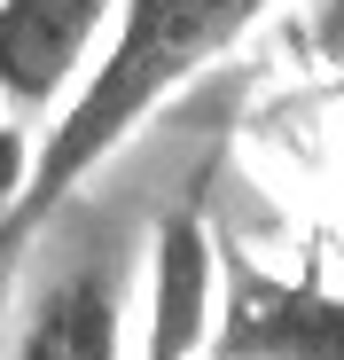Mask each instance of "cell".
<instances>
[{
    "instance_id": "obj_3",
    "label": "cell",
    "mask_w": 344,
    "mask_h": 360,
    "mask_svg": "<svg viewBox=\"0 0 344 360\" xmlns=\"http://www.w3.org/2000/svg\"><path fill=\"white\" fill-rule=\"evenodd\" d=\"M110 8L118 0H0V102L63 110L110 32Z\"/></svg>"
},
{
    "instance_id": "obj_7",
    "label": "cell",
    "mask_w": 344,
    "mask_h": 360,
    "mask_svg": "<svg viewBox=\"0 0 344 360\" xmlns=\"http://www.w3.org/2000/svg\"><path fill=\"white\" fill-rule=\"evenodd\" d=\"M313 32H321V47L344 63V0H313Z\"/></svg>"
},
{
    "instance_id": "obj_4",
    "label": "cell",
    "mask_w": 344,
    "mask_h": 360,
    "mask_svg": "<svg viewBox=\"0 0 344 360\" xmlns=\"http://www.w3.org/2000/svg\"><path fill=\"white\" fill-rule=\"evenodd\" d=\"M211 282H219V235L188 196L149 235V337L141 360H196L211 329Z\"/></svg>"
},
{
    "instance_id": "obj_2",
    "label": "cell",
    "mask_w": 344,
    "mask_h": 360,
    "mask_svg": "<svg viewBox=\"0 0 344 360\" xmlns=\"http://www.w3.org/2000/svg\"><path fill=\"white\" fill-rule=\"evenodd\" d=\"M196 360H344V290L321 274H274L243 243H219Z\"/></svg>"
},
{
    "instance_id": "obj_5",
    "label": "cell",
    "mask_w": 344,
    "mask_h": 360,
    "mask_svg": "<svg viewBox=\"0 0 344 360\" xmlns=\"http://www.w3.org/2000/svg\"><path fill=\"white\" fill-rule=\"evenodd\" d=\"M8 360H126V282L118 259H79L63 266L32 314L16 321Z\"/></svg>"
},
{
    "instance_id": "obj_1",
    "label": "cell",
    "mask_w": 344,
    "mask_h": 360,
    "mask_svg": "<svg viewBox=\"0 0 344 360\" xmlns=\"http://www.w3.org/2000/svg\"><path fill=\"white\" fill-rule=\"evenodd\" d=\"M266 8L274 0H118V8H110L102 55L63 94L55 126L32 141L24 188H16L8 219H0V282H8V266L39 243V227L63 212L196 71H211Z\"/></svg>"
},
{
    "instance_id": "obj_6",
    "label": "cell",
    "mask_w": 344,
    "mask_h": 360,
    "mask_svg": "<svg viewBox=\"0 0 344 360\" xmlns=\"http://www.w3.org/2000/svg\"><path fill=\"white\" fill-rule=\"evenodd\" d=\"M24 165H32V134L0 110V219H8V204H16V188H24Z\"/></svg>"
}]
</instances>
